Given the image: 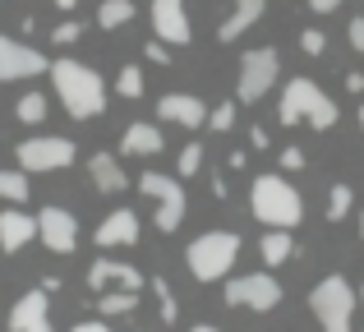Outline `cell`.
Returning <instances> with one entry per match:
<instances>
[{
    "instance_id": "obj_33",
    "label": "cell",
    "mask_w": 364,
    "mask_h": 332,
    "mask_svg": "<svg viewBox=\"0 0 364 332\" xmlns=\"http://www.w3.org/2000/svg\"><path fill=\"white\" fill-rule=\"evenodd\" d=\"M277 162H282V171H304V153H300V148H282Z\"/></svg>"
},
{
    "instance_id": "obj_8",
    "label": "cell",
    "mask_w": 364,
    "mask_h": 332,
    "mask_svg": "<svg viewBox=\"0 0 364 332\" xmlns=\"http://www.w3.org/2000/svg\"><path fill=\"white\" fill-rule=\"evenodd\" d=\"M14 153H18V171H23V176H42V171L74 166L79 148H74L70 139H60V134H33V139H23Z\"/></svg>"
},
{
    "instance_id": "obj_22",
    "label": "cell",
    "mask_w": 364,
    "mask_h": 332,
    "mask_svg": "<svg viewBox=\"0 0 364 332\" xmlns=\"http://www.w3.org/2000/svg\"><path fill=\"white\" fill-rule=\"evenodd\" d=\"M148 291L157 296V314H161V323L176 328V323H180V300H176V291H171V282H166V277H148Z\"/></svg>"
},
{
    "instance_id": "obj_19",
    "label": "cell",
    "mask_w": 364,
    "mask_h": 332,
    "mask_svg": "<svg viewBox=\"0 0 364 332\" xmlns=\"http://www.w3.org/2000/svg\"><path fill=\"white\" fill-rule=\"evenodd\" d=\"M88 176H92V189H102V194H120V189L129 185V176H124L116 153H92L88 157Z\"/></svg>"
},
{
    "instance_id": "obj_24",
    "label": "cell",
    "mask_w": 364,
    "mask_h": 332,
    "mask_svg": "<svg viewBox=\"0 0 364 332\" xmlns=\"http://www.w3.org/2000/svg\"><path fill=\"white\" fill-rule=\"evenodd\" d=\"M139 300L143 296H134V291H107V296H97V309H102V318H124L139 309Z\"/></svg>"
},
{
    "instance_id": "obj_36",
    "label": "cell",
    "mask_w": 364,
    "mask_h": 332,
    "mask_svg": "<svg viewBox=\"0 0 364 332\" xmlns=\"http://www.w3.org/2000/svg\"><path fill=\"white\" fill-rule=\"evenodd\" d=\"M267 144H272V139H267V129H263V125H254V129H249V148H254V153H263Z\"/></svg>"
},
{
    "instance_id": "obj_4",
    "label": "cell",
    "mask_w": 364,
    "mask_h": 332,
    "mask_svg": "<svg viewBox=\"0 0 364 332\" xmlns=\"http://www.w3.org/2000/svg\"><path fill=\"white\" fill-rule=\"evenodd\" d=\"M235 259H240V235L235 231H203V235H194L189 250H185V263H189V272H194L198 282L231 277Z\"/></svg>"
},
{
    "instance_id": "obj_5",
    "label": "cell",
    "mask_w": 364,
    "mask_h": 332,
    "mask_svg": "<svg viewBox=\"0 0 364 332\" xmlns=\"http://www.w3.org/2000/svg\"><path fill=\"white\" fill-rule=\"evenodd\" d=\"M355 287H350L341 272H328L323 282H314L309 291V309L318 318L323 332H350V318H355Z\"/></svg>"
},
{
    "instance_id": "obj_44",
    "label": "cell",
    "mask_w": 364,
    "mask_h": 332,
    "mask_svg": "<svg viewBox=\"0 0 364 332\" xmlns=\"http://www.w3.org/2000/svg\"><path fill=\"white\" fill-rule=\"evenodd\" d=\"M360 235H364V217H360Z\"/></svg>"
},
{
    "instance_id": "obj_39",
    "label": "cell",
    "mask_w": 364,
    "mask_h": 332,
    "mask_svg": "<svg viewBox=\"0 0 364 332\" xmlns=\"http://www.w3.org/2000/svg\"><path fill=\"white\" fill-rule=\"evenodd\" d=\"M346 92H364V74H346Z\"/></svg>"
},
{
    "instance_id": "obj_35",
    "label": "cell",
    "mask_w": 364,
    "mask_h": 332,
    "mask_svg": "<svg viewBox=\"0 0 364 332\" xmlns=\"http://www.w3.org/2000/svg\"><path fill=\"white\" fill-rule=\"evenodd\" d=\"M346 37H350V46H355V51H364V14H360V18H350Z\"/></svg>"
},
{
    "instance_id": "obj_13",
    "label": "cell",
    "mask_w": 364,
    "mask_h": 332,
    "mask_svg": "<svg viewBox=\"0 0 364 332\" xmlns=\"http://www.w3.org/2000/svg\"><path fill=\"white\" fill-rule=\"evenodd\" d=\"M88 287H92V296H107V291H134V296H139L148 282H143V272L134 268V263H120V259H92Z\"/></svg>"
},
{
    "instance_id": "obj_20",
    "label": "cell",
    "mask_w": 364,
    "mask_h": 332,
    "mask_svg": "<svg viewBox=\"0 0 364 332\" xmlns=\"http://www.w3.org/2000/svg\"><path fill=\"white\" fill-rule=\"evenodd\" d=\"M263 14H267V0H235V9L226 14V23L217 28V42H235V37H245Z\"/></svg>"
},
{
    "instance_id": "obj_27",
    "label": "cell",
    "mask_w": 364,
    "mask_h": 332,
    "mask_svg": "<svg viewBox=\"0 0 364 332\" xmlns=\"http://www.w3.org/2000/svg\"><path fill=\"white\" fill-rule=\"evenodd\" d=\"M14 116L23 120V125H42V120H46V97H42V92H23L18 107H14Z\"/></svg>"
},
{
    "instance_id": "obj_30",
    "label": "cell",
    "mask_w": 364,
    "mask_h": 332,
    "mask_svg": "<svg viewBox=\"0 0 364 332\" xmlns=\"http://www.w3.org/2000/svg\"><path fill=\"white\" fill-rule=\"evenodd\" d=\"M208 125H213L217 134H226V129L235 125V102H217V107L208 111Z\"/></svg>"
},
{
    "instance_id": "obj_23",
    "label": "cell",
    "mask_w": 364,
    "mask_h": 332,
    "mask_svg": "<svg viewBox=\"0 0 364 332\" xmlns=\"http://www.w3.org/2000/svg\"><path fill=\"white\" fill-rule=\"evenodd\" d=\"M134 14H139L134 0H102V5H97V28H107V33H111V28H124Z\"/></svg>"
},
{
    "instance_id": "obj_28",
    "label": "cell",
    "mask_w": 364,
    "mask_h": 332,
    "mask_svg": "<svg viewBox=\"0 0 364 332\" xmlns=\"http://www.w3.org/2000/svg\"><path fill=\"white\" fill-rule=\"evenodd\" d=\"M116 92L120 97H143V70L139 65H120V74H116Z\"/></svg>"
},
{
    "instance_id": "obj_12",
    "label": "cell",
    "mask_w": 364,
    "mask_h": 332,
    "mask_svg": "<svg viewBox=\"0 0 364 332\" xmlns=\"http://www.w3.org/2000/svg\"><path fill=\"white\" fill-rule=\"evenodd\" d=\"M148 18H152V37L161 46H189L194 42V23H189L185 0H152Z\"/></svg>"
},
{
    "instance_id": "obj_41",
    "label": "cell",
    "mask_w": 364,
    "mask_h": 332,
    "mask_svg": "<svg viewBox=\"0 0 364 332\" xmlns=\"http://www.w3.org/2000/svg\"><path fill=\"white\" fill-rule=\"evenodd\" d=\"M55 5H60V9H74V5H79V0H55Z\"/></svg>"
},
{
    "instance_id": "obj_21",
    "label": "cell",
    "mask_w": 364,
    "mask_h": 332,
    "mask_svg": "<svg viewBox=\"0 0 364 332\" xmlns=\"http://www.w3.org/2000/svg\"><path fill=\"white\" fill-rule=\"evenodd\" d=\"M258 254H263L267 268H282V263L295 259V235H291V231H263V240H258Z\"/></svg>"
},
{
    "instance_id": "obj_25",
    "label": "cell",
    "mask_w": 364,
    "mask_h": 332,
    "mask_svg": "<svg viewBox=\"0 0 364 332\" xmlns=\"http://www.w3.org/2000/svg\"><path fill=\"white\" fill-rule=\"evenodd\" d=\"M350 208H355V189L346 185V180H337V185H328V222H346Z\"/></svg>"
},
{
    "instance_id": "obj_43",
    "label": "cell",
    "mask_w": 364,
    "mask_h": 332,
    "mask_svg": "<svg viewBox=\"0 0 364 332\" xmlns=\"http://www.w3.org/2000/svg\"><path fill=\"white\" fill-rule=\"evenodd\" d=\"M355 300H364V287H360V291H355Z\"/></svg>"
},
{
    "instance_id": "obj_40",
    "label": "cell",
    "mask_w": 364,
    "mask_h": 332,
    "mask_svg": "<svg viewBox=\"0 0 364 332\" xmlns=\"http://www.w3.org/2000/svg\"><path fill=\"white\" fill-rule=\"evenodd\" d=\"M189 332H222V328H213V323H194Z\"/></svg>"
},
{
    "instance_id": "obj_14",
    "label": "cell",
    "mask_w": 364,
    "mask_h": 332,
    "mask_svg": "<svg viewBox=\"0 0 364 332\" xmlns=\"http://www.w3.org/2000/svg\"><path fill=\"white\" fill-rule=\"evenodd\" d=\"M9 332H51V296L46 291H23L9 309Z\"/></svg>"
},
{
    "instance_id": "obj_29",
    "label": "cell",
    "mask_w": 364,
    "mask_h": 332,
    "mask_svg": "<svg viewBox=\"0 0 364 332\" xmlns=\"http://www.w3.org/2000/svg\"><path fill=\"white\" fill-rule=\"evenodd\" d=\"M203 171V144H185L180 148V162H176V180H189Z\"/></svg>"
},
{
    "instance_id": "obj_16",
    "label": "cell",
    "mask_w": 364,
    "mask_h": 332,
    "mask_svg": "<svg viewBox=\"0 0 364 332\" xmlns=\"http://www.w3.org/2000/svg\"><path fill=\"white\" fill-rule=\"evenodd\" d=\"M139 213L134 208H116V213H107L97 222V231H92V240L102 245V250H124V245H134L139 240Z\"/></svg>"
},
{
    "instance_id": "obj_11",
    "label": "cell",
    "mask_w": 364,
    "mask_h": 332,
    "mask_svg": "<svg viewBox=\"0 0 364 332\" xmlns=\"http://www.w3.org/2000/svg\"><path fill=\"white\" fill-rule=\"evenodd\" d=\"M46 70H51V60L37 46L0 33V83H18V79H33V74H46Z\"/></svg>"
},
{
    "instance_id": "obj_18",
    "label": "cell",
    "mask_w": 364,
    "mask_h": 332,
    "mask_svg": "<svg viewBox=\"0 0 364 332\" xmlns=\"http://www.w3.org/2000/svg\"><path fill=\"white\" fill-rule=\"evenodd\" d=\"M161 148H166V139H161V125H152V120H134V125L120 134V153L124 157H157Z\"/></svg>"
},
{
    "instance_id": "obj_9",
    "label": "cell",
    "mask_w": 364,
    "mask_h": 332,
    "mask_svg": "<svg viewBox=\"0 0 364 332\" xmlns=\"http://www.w3.org/2000/svg\"><path fill=\"white\" fill-rule=\"evenodd\" d=\"M226 305L267 314V309L282 305V282H277L272 272H245V277H231L226 282Z\"/></svg>"
},
{
    "instance_id": "obj_31",
    "label": "cell",
    "mask_w": 364,
    "mask_h": 332,
    "mask_svg": "<svg viewBox=\"0 0 364 332\" xmlns=\"http://www.w3.org/2000/svg\"><path fill=\"white\" fill-rule=\"evenodd\" d=\"M79 37H83V23H79V18H65V23L51 28V42H55V46H74Z\"/></svg>"
},
{
    "instance_id": "obj_37",
    "label": "cell",
    "mask_w": 364,
    "mask_h": 332,
    "mask_svg": "<svg viewBox=\"0 0 364 332\" xmlns=\"http://www.w3.org/2000/svg\"><path fill=\"white\" fill-rule=\"evenodd\" d=\"M70 332H111V323L107 318H83V323H74Z\"/></svg>"
},
{
    "instance_id": "obj_15",
    "label": "cell",
    "mask_w": 364,
    "mask_h": 332,
    "mask_svg": "<svg viewBox=\"0 0 364 332\" xmlns=\"http://www.w3.org/2000/svg\"><path fill=\"white\" fill-rule=\"evenodd\" d=\"M157 120L180 125V129H198V125H208V107L194 92H166V97L157 102Z\"/></svg>"
},
{
    "instance_id": "obj_2",
    "label": "cell",
    "mask_w": 364,
    "mask_h": 332,
    "mask_svg": "<svg viewBox=\"0 0 364 332\" xmlns=\"http://www.w3.org/2000/svg\"><path fill=\"white\" fill-rule=\"evenodd\" d=\"M249 208H254L258 222H267V231H291L304 222V198L282 171H263L249 185Z\"/></svg>"
},
{
    "instance_id": "obj_17",
    "label": "cell",
    "mask_w": 364,
    "mask_h": 332,
    "mask_svg": "<svg viewBox=\"0 0 364 332\" xmlns=\"http://www.w3.org/2000/svg\"><path fill=\"white\" fill-rule=\"evenodd\" d=\"M37 235V217L23 213V208H5L0 213V250L5 254H18L23 245H33Z\"/></svg>"
},
{
    "instance_id": "obj_26",
    "label": "cell",
    "mask_w": 364,
    "mask_h": 332,
    "mask_svg": "<svg viewBox=\"0 0 364 332\" xmlns=\"http://www.w3.org/2000/svg\"><path fill=\"white\" fill-rule=\"evenodd\" d=\"M28 194H33V185H28V176L23 171H0V198L5 203H28Z\"/></svg>"
},
{
    "instance_id": "obj_6",
    "label": "cell",
    "mask_w": 364,
    "mask_h": 332,
    "mask_svg": "<svg viewBox=\"0 0 364 332\" xmlns=\"http://www.w3.org/2000/svg\"><path fill=\"white\" fill-rule=\"evenodd\" d=\"M277 79H282V55H277V46H254V51H245L240 55V79H235V102H245V107L263 102L267 92L277 88Z\"/></svg>"
},
{
    "instance_id": "obj_38",
    "label": "cell",
    "mask_w": 364,
    "mask_h": 332,
    "mask_svg": "<svg viewBox=\"0 0 364 332\" xmlns=\"http://www.w3.org/2000/svg\"><path fill=\"white\" fill-rule=\"evenodd\" d=\"M314 14H332V9H341V0H309Z\"/></svg>"
},
{
    "instance_id": "obj_42",
    "label": "cell",
    "mask_w": 364,
    "mask_h": 332,
    "mask_svg": "<svg viewBox=\"0 0 364 332\" xmlns=\"http://www.w3.org/2000/svg\"><path fill=\"white\" fill-rule=\"evenodd\" d=\"M355 116H360V129H364V107H360V111H355Z\"/></svg>"
},
{
    "instance_id": "obj_10",
    "label": "cell",
    "mask_w": 364,
    "mask_h": 332,
    "mask_svg": "<svg viewBox=\"0 0 364 332\" xmlns=\"http://www.w3.org/2000/svg\"><path fill=\"white\" fill-rule=\"evenodd\" d=\"M37 240L51 254H74L79 250V217L60 203H46L42 213H37Z\"/></svg>"
},
{
    "instance_id": "obj_1",
    "label": "cell",
    "mask_w": 364,
    "mask_h": 332,
    "mask_svg": "<svg viewBox=\"0 0 364 332\" xmlns=\"http://www.w3.org/2000/svg\"><path fill=\"white\" fill-rule=\"evenodd\" d=\"M51 83H55V97H60V107L70 111L74 120H92L107 111V83H102V74L92 70V65L83 60H51Z\"/></svg>"
},
{
    "instance_id": "obj_7",
    "label": "cell",
    "mask_w": 364,
    "mask_h": 332,
    "mask_svg": "<svg viewBox=\"0 0 364 332\" xmlns=\"http://www.w3.org/2000/svg\"><path fill=\"white\" fill-rule=\"evenodd\" d=\"M134 185L143 189V194L157 203V213H152V226H157L161 235H171L180 222H185V208H189V198H185V185H180L176 176H166V171H143Z\"/></svg>"
},
{
    "instance_id": "obj_3",
    "label": "cell",
    "mask_w": 364,
    "mask_h": 332,
    "mask_svg": "<svg viewBox=\"0 0 364 332\" xmlns=\"http://www.w3.org/2000/svg\"><path fill=\"white\" fill-rule=\"evenodd\" d=\"M337 102L318 88L314 79H291L282 88V102H277V120L282 125H314V129H332L337 125Z\"/></svg>"
},
{
    "instance_id": "obj_34",
    "label": "cell",
    "mask_w": 364,
    "mask_h": 332,
    "mask_svg": "<svg viewBox=\"0 0 364 332\" xmlns=\"http://www.w3.org/2000/svg\"><path fill=\"white\" fill-rule=\"evenodd\" d=\"M143 55H148V60H152V65H171V46H161V42H157V37H152V42H148V46H143Z\"/></svg>"
},
{
    "instance_id": "obj_32",
    "label": "cell",
    "mask_w": 364,
    "mask_h": 332,
    "mask_svg": "<svg viewBox=\"0 0 364 332\" xmlns=\"http://www.w3.org/2000/svg\"><path fill=\"white\" fill-rule=\"evenodd\" d=\"M300 46H304V55H323V51H328V37H323L318 28H304V33H300Z\"/></svg>"
}]
</instances>
